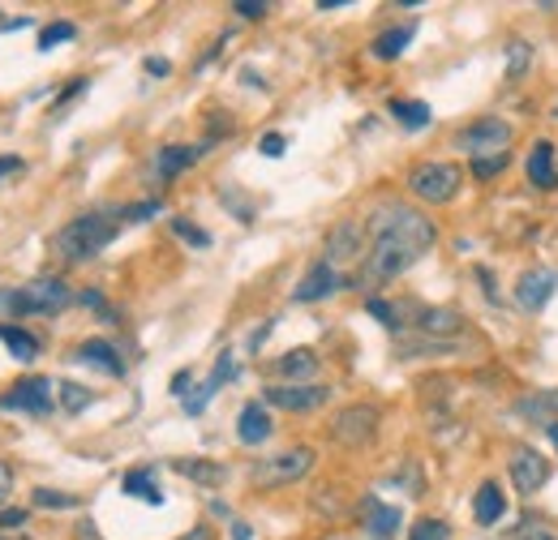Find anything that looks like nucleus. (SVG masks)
Returning a JSON list of instances; mask_svg holds the SVG:
<instances>
[{
    "mask_svg": "<svg viewBox=\"0 0 558 540\" xmlns=\"http://www.w3.org/2000/svg\"><path fill=\"white\" fill-rule=\"evenodd\" d=\"M365 258H361V279L365 283H387L400 279L417 258H425L438 241V228L429 214L409 202H383L365 219Z\"/></svg>",
    "mask_w": 558,
    "mask_h": 540,
    "instance_id": "nucleus-1",
    "label": "nucleus"
},
{
    "mask_svg": "<svg viewBox=\"0 0 558 540\" xmlns=\"http://www.w3.org/2000/svg\"><path fill=\"white\" fill-rule=\"evenodd\" d=\"M121 214H108V210H90V214H77L73 223H65L57 236H52V254L61 262H90L95 254H104L117 236V223Z\"/></svg>",
    "mask_w": 558,
    "mask_h": 540,
    "instance_id": "nucleus-2",
    "label": "nucleus"
},
{
    "mask_svg": "<svg viewBox=\"0 0 558 540\" xmlns=\"http://www.w3.org/2000/svg\"><path fill=\"white\" fill-rule=\"evenodd\" d=\"M70 305V283L57 274L31 279L26 287H0V314H9V318H48V314H65Z\"/></svg>",
    "mask_w": 558,
    "mask_h": 540,
    "instance_id": "nucleus-3",
    "label": "nucleus"
},
{
    "mask_svg": "<svg viewBox=\"0 0 558 540\" xmlns=\"http://www.w3.org/2000/svg\"><path fill=\"white\" fill-rule=\"evenodd\" d=\"M464 189V172L456 163H417L409 172V194L425 206L456 202V194Z\"/></svg>",
    "mask_w": 558,
    "mask_h": 540,
    "instance_id": "nucleus-4",
    "label": "nucleus"
},
{
    "mask_svg": "<svg viewBox=\"0 0 558 540\" xmlns=\"http://www.w3.org/2000/svg\"><path fill=\"white\" fill-rule=\"evenodd\" d=\"M378 425H383V412H378L374 404H349L331 416L327 433H331L336 446L361 451V446H369V442L378 438Z\"/></svg>",
    "mask_w": 558,
    "mask_h": 540,
    "instance_id": "nucleus-5",
    "label": "nucleus"
},
{
    "mask_svg": "<svg viewBox=\"0 0 558 540\" xmlns=\"http://www.w3.org/2000/svg\"><path fill=\"white\" fill-rule=\"evenodd\" d=\"M314 459H318L314 446H288V451H279L271 459L254 464L250 480L258 489H283V484H296V480H305V476L314 472Z\"/></svg>",
    "mask_w": 558,
    "mask_h": 540,
    "instance_id": "nucleus-6",
    "label": "nucleus"
},
{
    "mask_svg": "<svg viewBox=\"0 0 558 540\" xmlns=\"http://www.w3.org/2000/svg\"><path fill=\"white\" fill-rule=\"evenodd\" d=\"M57 382L31 373V378H17L4 395H0V412H26V416H48L57 407Z\"/></svg>",
    "mask_w": 558,
    "mask_h": 540,
    "instance_id": "nucleus-7",
    "label": "nucleus"
},
{
    "mask_svg": "<svg viewBox=\"0 0 558 540\" xmlns=\"http://www.w3.org/2000/svg\"><path fill=\"white\" fill-rule=\"evenodd\" d=\"M507 472H511V484H515L524 498H533V493L550 480V459H546L537 446H515Z\"/></svg>",
    "mask_w": 558,
    "mask_h": 540,
    "instance_id": "nucleus-8",
    "label": "nucleus"
},
{
    "mask_svg": "<svg viewBox=\"0 0 558 540\" xmlns=\"http://www.w3.org/2000/svg\"><path fill=\"white\" fill-rule=\"evenodd\" d=\"M473 159H482V155H502L507 150V142H511V125L507 121H494V116H486V121H477V125H469L464 134L456 137Z\"/></svg>",
    "mask_w": 558,
    "mask_h": 540,
    "instance_id": "nucleus-9",
    "label": "nucleus"
},
{
    "mask_svg": "<svg viewBox=\"0 0 558 540\" xmlns=\"http://www.w3.org/2000/svg\"><path fill=\"white\" fill-rule=\"evenodd\" d=\"M365 245H369V236H365V228L361 223H336L331 228V236H327V262L331 267H344V262H361L365 258Z\"/></svg>",
    "mask_w": 558,
    "mask_h": 540,
    "instance_id": "nucleus-10",
    "label": "nucleus"
},
{
    "mask_svg": "<svg viewBox=\"0 0 558 540\" xmlns=\"http://www.w3.org/2000/svg\"><path fill=\"white\" fill-rule=\"evenodd\" d=\"M327 400H331V391L327 386H310V382L305 386H288L283 382V386H267L263 391V404L283 407V412H314V407H323Z\"/></svg>",
    "mask_w": 558,
    "mask_h": 540,
    "instance_id": "nucleus-11",
    "label": "nucleus"
},
{
    "mask_svg": "<svg viewBox=\"0 0 558 540\" xmlns=\"http://www.w3.org/2000/svg\"><path fill=\"white\" fill-rule=\"evenodd\" d=\"M558 287V274L555 270H524L520 279H515V305L520 309H529V314H537V309H546L550 305V296H555Z\"/></svg>",
    "mask_w": 558,
    "mask_h": 540,
    "instance_id": "nucleus-12",
    "label": "nucleus"
},
{
    "mask_svg": "<svg viewBox=\"0 0 558 540\" xmlns=\"http://www.w3.org/2000/svg\"><path fill=\"white\" fill-rule=\"evenodd\" d=\"M344 287V279L336 274V267L323 258V262H314V267L301 274V283H296V292H292V300L296 305H314V300H327L331 292H340Z\"/></svg>",
    "mask_w": 558,
    "mask_h": 540,
    "instance_id": "nucleus-13",
    "label": "nucleus"
},
{
    "mask_svg": "<svg viewBox=\"0 0 558 540\" xmlns=\"http://www.w3.org/2000/svg\"><path fill=\"white\" fill-rule=\"evenodd\" d=\"M361 515H365V532L374 540H391L400 532V524H404V515H400V506H391V502H383V498H361Z\"/></svg>",
    "mask_w": 558,
    "mask_h": 540,
    "instance_id": "nucleus-14",
    "label": "nucleus"
},
{
    "mask_svg": "<svg viewBox=\"0 0 558 540\" xmlns=\"http://www.w3.org/2000/svg\"><path fill=\"white\" fill-rule=\"evenodd\" d=\"M271 433H276V425H271L267 404L241 407V416H236V442H241V446H263Z\"/></svg>",
    "mask_w": 558,
    "mask_h": 540,
    "instance_id": "nucleus-15",
    "label": "nucleus"
},
{
    "mask_svg": "<svg viewBox=\"0 0 558 540\" xmlns=\"http://www.w3.org/2000/svg\"><path fill=\"white\" fill-rule=\"evenodd\" d=\"M524 172H529V181H533L537 189H558V163H555V142H550V137H537V142H533Z\"/></svg>",
    "mask_w": 558,
    "mask_h": 540,
    "instance_id": "nucleus-16",
    "label": "nucleus"
},
{
    "mask_svg": "<svg viewBox=\"0 0 558 540\" xmlns=\"http://www.w3.org/2000/svg\"><path fill=\"white\" fill-rule=\"evenodd\" d=\"M276 373L288 386H305V378L318 373V352L314 347H292L276 360Z\"/></svg>",
    "mask_w": 558,
    "mask_h": 540,
    "instance_id": "nucleus-17",
    "label": "nucleus"
},
{
    "mask_svg": "<svg viewBox=\"0 0 558 540\" xmlns=\"http://www.w3.org/2000/svg\"><path fill=\"white\" fill-rule=\"evenodd\" d=\"M73 356L86 360V365H95V369H104L108 378H125V360H121V352L108 339H86V343H77Z\"/></svg>",
    "mask_w": 558,
    "mask_h": 540,
    "instance_id": "nucleus-18",
    "label": "nucleus"
},
{
    "mask_svg": "<svg viewBox=\"0 0 558 540\" xmlns=\"http://www.w3.org/2000/svg\"><path fill=\"white\" fill-rule=\"evenodd\" d=\"M203 150H207V146H163V150L155 155V181L181 176L185 168H194V163L203 159Z\"/></svg>",
    "mask_w": 558,
    "mask_h": 540,
    "instance_id": "nucleus-19",
    "label": "nucleus"
},
{
    "mask_svg": "<svg viewBox=\"0 0 558 540\" xmlns=\"http://www.w3.org/2000/svg\"><path fill=\"white\" fill-rule=\"evenodd\" d=\"M417 331L425 339H442V343H451V339L464 331V318H460L456 309H417Z\"/></svg>",
    "mask_w": 558,
    "mask_h": 540,
    "instance_id": "nucleus-20",
    "label": "nucleus"
},
{
    "mask_svg": "<svg viewBox=\"0 0 558 540\" xmlns=\"http://www.w3.org/2000/svg\"><path fill=\"white\" fill-rule=\"evenodd\" d=\"M502 515H507L502 484H498V480H482V489H477V498H473V519H477L482 528H494Z\"/></svg>",
    "mask_w": 558,
    "mask_h": 540,
    "instance_id": "nucleus-21",
    "label": "nucleus"
},
{
    "mask_svg": "<svg viewBox=\"0 0 558 540\" xmlns=\"http://www.w3.org/2000/svg\"><path fill=\"white\" fill-rule=\"evenodd\" d=\"M413 35H417V26H413V22L391 26V30H383V35L374 39V48H369V52H374L378 61H400V57H404V48L413 44Z\"/></svg>",
    "mask_w": 558,
    "mask_h": 540,
    "instance_id": "nucleus-22",
    "label": "nucleus"
},
{
    "mask_svg": "<svg viewBox=\"0 0 558 540\" xmlns=\"http://www.w3.org/2000/svg\"><path fill=\"white\" fill-rule=\"evenodd\" d=\"M0 343L13 352V360H22V365H31L35 356H39V339L31 335V331H22V327H13V322H0Z\"/></svg>",
    "mask_w": 558,
    "mask_h": 540,
    "instance_id": "nucleus-23",
    "label": "nucleus"
},
{
    "mask_svg": "<svg viewBox=\"0 0 558 540\" xmlns=\"http://www.w3.org/2000/svg\"><path fill=\"white\" fill-rule=\"evenodd\" d=\"M121 489H125L130 498H138V502H146V506H159V502H163V489L155 484V476H150V468H134V472H125V480H121Z\"/></svg>",
    "mask_w": 558,
    "mask_h": 540,
    "instance_id": "nucleus-24",
    "label": "nucleus"
},
{
    "mask_svg": "<svg viewBox=\"0 0 558 540\" xmlns=\"http://www.w3.org/2000/svg\"><path fill=\"white\" fill-rule=\"evenodd\" d=\"M172 468L185 480H194V484H223V476H228L223 464H210V459H177Z\"/></svg>",
    "mask_w": 558,
    "mask_h": 540,
    "instance_id": "nucleus-25",
    "label": "nucleus"
},
{
    "mask_svg": "<svg viewBox=\"0 0 558 540\" xmlns=\"http://www.w3.org/2000/svg\"><path fill=\"white\" fill-rule=\"evenodd\" d=\"M520 416H533V420H558V391H537V395H524L520 400Z\"/></svg>",
    "mask_w": 558,
    "mask_h": 540,
    "instance_id": "nucleus-26",
    "label": "nucleus"
},
{
    "mask_svg": "<svg viewBox=\"0 0 558 540\" xmlns=\"http://www.w3.org/2000/svg\"><path fill=\"white\" fill-rule=\"evenodd\" d=\"M391 116L404 130H425L429 125V103H421V99H391Z\"/></svg>",
    "mask_w": 558,
    "mask_h": 540,
    "instance_id": "nucleus-27",
    "label": "nucleus"
},
{
    "mask_svg": "<svg viewBox=\"0 0 558 540\" xmlns=\"http://www.w3.org/2000/svg\"><path fill=\"white\" fill-rule=\"evenodd\" d=\"M57 395H61L57 404L65 407L70 416H77V412H86V407L95 404V395H90L86 386H77V382H57Z\"/></svg>",
    "mask_w": 558,
    "mask_h": 540,
    "instance_id": "nucleus-28",
    "label": "nucleus"
},
{
    "mask_svg": "<svg viewBox=\"0 0 558 540\" xmlns=\"http://www.w3.org/2000/svg\"><path fill=\"white\" fill-rule=\"evenodd\" d=\"M31 502H35V511H73V506H82L73 493H61V489H35L31 493Z\"/></svg>",
    "mask_w": 558,
    "mask_h": 540,
    "instance_id": "nucleus-29",
    "label": "nucleus"
},
{
    "mask_svg": "<svg viewBox=\"0 0 558 540\" xmlns=\"http://www.w3.org/2000/svg\"><path fill=\"white\" fill-rule=\"evenodd\" d=\"M70 39H77V26L73 22H52V26L39 30V52H52V48H61Z\"/></svg>",
    "mask_w": 558,
    "mask_h": 540,
    "instance_id": "nucleus-30",
    "label": "nucleus"
},
{
    "mask_svg": "<svg viewBox=\"0 0 558 540\" xmlns=\"http://www.w3.org/2000/svg\"><path fill=\"white\" fill-rule=\"evenodd\" d=\"M529 61H533V48H529L524 39H515V44L507 48V77H511V82H515V77H524Z\"/></svg>",
    "mask_w": 558,
    "mask_h": 540,
    "instance_id": "nucleus-31",
    "label": "nucleus"
},
{
    "mask_svg": "<svg viewBox=\"0 0 558 540\" xmlns=\"http://www.w3.org/2000/svg\"><path fill=\"white\" fill-rule=\"evenodd\" d=\"M451 537V524L447 519H417L409 540H447Z\"/></svg>",
    "mask_w": 558,
    "mask_h": 540,
    "instance_id": "nucleus-32",
    "label": "nucleus"
},
{
    "mask_svg": "<svg viewBox=\"0 0 558 540\" xmlns=\"http://www.w3.org/2000/svg\"><path fill=\"white\" fill-rule=\"evenodd\" d=\"M507 163H511L507 150H502V155H482V159H473V176H477V181H489V176L507 172Z\"/></svg>",
    "mask_w": 558,
    "mask_h": 540,
    "instance_id": "nucleus-33",
    "label": "nucleus"
},
{
    "mask_svg": "<svg viewBox=\"0 0 558 540\" xmlns=\"http://www.w3.org/2000/svg\"><path fill=\"white\" fill-rule=\"evenodd\" d=\"M365 314H369V318H378L387 331H396V327H400V309H396V305H387V300H378V296H369V300H365Z\"/></svg>",
    "mask_w": 558,
    "mask_h": 540,
    "instance_id": "nucleus-34",
    "label": "nucleus"
},
{
    "mask_svg": "<svg viewBox=\"0 0 558 540\" xmlns=\"http://www.w3.org/2000/svg\"><path fill=\"white\" fill-rule=\"evenodd\" d=\"M172 232L185 241V245H194V249H207L210 245V232H203V228H194L190 219H172Z\"/></svg>",
    "mask_w": 558,
    "mask_h": 540,
    "instance_id": "nucleus-35",
    "label": "nucleus"
},
{
    "mask_svg": "<svg viewBox=\"0 0 558 540\" xmlns=\"http://www.w3.org/2000/svg\"><path fill=\"white\" fill-rule=\"evenodd\" d=\"M232 378H236V365H232V352H223V356H219V360H215V369H210V391H219V386H223V382H232Z\"/></svg>",
    "mask_w": 558,
    "mask_h": 540,
    "instance_id": "nucleus-36",
    "label": "nucleus"
},
{
    "mask_svg": "<svg viewBox=\"0 0 558 540\" xmlns=\"http://www.w3.org/2000/svg\"><path fill=\"white\" fill-rule=\"evenodd\" d=\"M159 210H163V206H159V202H155V198H150V202H134V206H125V210H117V214H121L125 223H146V219H155Z\"/></svg>",
    "mask_w": 558,
    "mask_h": 540,
    "instance_id": "nucleus-37",
    "label": "nucleus"
},
{
    "mask_svg": "<svg viewBox=\"0 0 558 540\" xmlns=\"http://www.w3.org/2000/svg\"><path fill=\"white\" fill-rule=\"evenodd\" d=\"M232 13L245 17V22H263V17H267V4H263V0H236Z\"/></svg>",
    "mask_w": 558,
    "mask_h": 540,
    "instance_id": "nucleus-38",
    "label": "nucleus"
},
{
    "mask_svg": "<svg viewBox=\"0 0 558 540\" xmlns=\"http://www.w3.org/2000/svg\"><path fill=\"white\" fill-rule=\"evenodd\" d=\"M26 519H31V511H26V506H4V511H0V532H9V528H22Z\"/></svg>",
    "mask_w": 558,
    "mask_h": 540,
    "instance_id": "nucleus-39",
    "label": "nucleus"
},
{
    "mask_svg": "<svg viewBox=\"0 0 558 540\" xmlns=\"http://www.w3.org/2000/svg\"><path fill=\"white\" fill-rule=\"evenodd\" d=\"M258 150H263L267 159H279V155L288 150V137H283V134H263V142H258Z\"/></svg>",
    "mask_w": 558,
    "mask_h": 540,
    "instance_id": "nucleus-40",
    "label": "nucleus"
},
{
    "mask_svg": "<svg viewBox=\"0 0 558 540\" xmlns=\"http://www.w3.org/2000/svg\"><path fill=\"white\" fill-rule=\"evenodd\" d=\"M77 300H82V305H86V309H95V314H104V318H112V309H108V305H104V296H99V287H86V292H82V296H77Z\"/></svg>",
    "mask_w": 558,
    "mask_h": 540,
    "instance_id": "nucleus-41",
    "label": "nucleus"
},
{
    "mask_svg": "<svg viewBox=\"0 0 558 540\" xmlns=\"http://www.w3.org/2000/svg\"><path fill=\"white\" fill-rule=\"evenodd\" d=\"M9 493H13V468L0 459V511H4V502H9Z\"/></svg>",
    "mask_w": 558,
    "mask_h": 540,
    "instance_id": "nucleus-42",
    "label": "nucleus"
},
{
    "mask_svg": "<svg viewBox=\"0 0 558 540\" xmlns=\"http://www.w3.org/2000/svg\"><path fill=\"white\" fill-rule=\"evenodd\" d=\"M86 86H90V82H86V77H73L70 86H65V90H61V99H57V108H65V103H70L73 95H82V90H86Z\"/></svg>",
    "mask_w": 558,
    "mask_h": 540,
    "instance_id": "nucleus-43",
    "label": "nucleus"
},
{
    "mask_svg": "<svg viewBox=\"0 0 558 540\" xmlns=\"http://www.w3.org/2000/svg\"><path fill=\"white\" fill-rule=\"evenodd\" d=\"M146 73H150V77H168V73H172V65H168V61H163V57H150V61H146Z\"/></svg>",
    "mask_w": 558,
    "mask_h": 540,
    "instance_id": "nucleus-44",
    "label": "nucleus"
},
{
    "mask_svg": "<svg viewBox=\"0 0 558 540\" xmlns=\"http://www.w3.org/2000/svg\"><path fill=\"white\" fill-rule=\"evenodd\" d=\"M271 327H276V322H263V327H258V331L250 335V352H258V347L267 343V335H271Z\"/></svg>",
    "mask_w": 558,
    "mask_h": 540,
    "instance_id": "nucleus-45",
    "label": "nucleus"
},
{
    "mask_svg": "<svg viewBox=\"0 0 558 540\" xmlns=\"http://www.w3.org/2000/svg\"><path fill=\"white\" fill-rule=\"evenodd\" d=\"M9 172H22V159L17 155H0V176H9Z\"/></svg>",
    "mask_w": 558,
    "mask_h": 540,
    "instance_id": "nucleus-46",
    "label": "nucleus"
},
{
    "mask_svg": "<svg viewBox=\"0 0 558 540\" xmlns=\"http://www.w3.org/2000/svg\"><path fill=\"white\" fill-rule=\"evenodd\" d=\"M77 540H104V537H99V528H95L90 519H82V524H77Z\"/></svg>",
    "mask_w": 558,
    "mask_h": 540,
    "instance_id": "nucleus-47",
    "label": "nucleus"
},
{
    "mask_svg": "<svg viewBox=\"0 0 558 540\" xmlns=\"http://www.w3.org/2000/svg\"><path fill=\"white\" fill-rule=\"evenodd\" d=\"M250 537H254V528L241 524V519H232V540H250Z\"/></svg>",
    "mask_w": 558,
    "mask_h": 540,
    "instance_id": "nucleus-48",
    "label": "nucleus"
},
{
    "mask_svg": "<svg viewBox=\"0 0 558 540\" xmlns=\"http://www.w3.org/2000/svg\"><path fill=\"white\" fill-rule=\"evenodd\" d=\"M241 82H245V86H254V90H263V77H258L254 69H241Z\"/></svg>",
    "mask_w": 558,
    "mask_h": 540,
    "instance_id": "nucleus-49",
    "label": "nucleus"
},
{
    "mask_svg": "<svg viewBox=\"0 0 558 540\" xmlns=\"http://www.w3.org/2000/svg\"><path fill=\"white\" fill-rule=\"evenodd\" d=\"M190 378H194V373H190V369H185V373H177V378H172V391H177V395H181V391H185V386H190Z\"/></svg>",
    "mask_w": 558,
    "mask_h": 540,
    "instance_id": "nucleus-50",
    "label": "nucleus"
},
{
    "mask_svg": "<svg viewBox=\"0 0 558 540\" xmlns=\"http://www.w3.org/2000/svg\"><path fill=\"white\" fill-rule=\"evenodd\" d=\"M181 540H210V528H194L190 537H181Z\"/></svg>",
    "mask_w": 558,
    "mask_h": 540,
    "instance_id": "nucleus-51",
    "label": "nucleus"
},
{
    "mask_svg": "<svg viewBox=\"0 0 558 540\" xmlns=\"http://www.w3.org/2000/svg\"><path fill=\"white\" fill-rule=\"evenodd\" d=\"M546 438L555 442V451H558V420H555V425H546Z\"/></svg>",
    "mask_w": 558,
    "mask_h": 540,
    "instance_id": "nucleus-52",
    "label": "nucleus"
},
{
    "mask_svg": "<svg viewBox=\"0 0 558 540\" xmlns=\"http://www.w3.org/2000/svg\"><path fill=\"white\" fill-rule=\"evenodd\" d=\"M0 540H9V537H0ZM17 540H22V537H17Z\"/></svg>",
    "mask_w": 558,
    "mask_h": 540,
    "instance_id": "nucleus-53",
    "label": "nucleus"
}]
</instances>
